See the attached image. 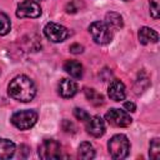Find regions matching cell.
Returning a JSON list of instances; mask_svg holds the SVG:
<instances>
[{"mask_svg":"<svg viewBox=\"0 0 160 160\" xmlns=\"http://www.w3.org/2000/svg\"><path fill=\"white\" fill-rule=\"evenodd\" d=\"M8 92L14 100L28 102L34 99L36 94V86L30 78L25 75H19L10 81Z\"/></svg>","mask_w":160,"mask_h":160,"instance_id":"obj_1","label":"cell"},{"mask_svg":"<svg viewBox=\"0 0 160 160\" xmlns=\"http://www.w3.org/2000/svg\"><path fill=\"white\" fill-rule=\"evenodd\" d=\"M108 149H109V154L112 159H124L129 154L130 142L125 135L118 134V135H114L109 140Z\"/></svg>","mask_w":160,"mask_h":160,"instance_id":"obj_2","label":"cell"},{"mask_svg":"<svg viewBox=\"0 0 160 160\" xmlns=\"http://www.w3.org/2000/svg\"><path fill=\"white\" fill-rule=\"evenodd\" d=\"M89 32L91 34L92 40L99 45H106L112 40L111 28L102 21H94L89 26Z\"/></svg>","mask_w":160,"mask_h":160,"instance_id":"obj_3","label":"cell"},{"mask_svg":"<svg viewBox=\"0 0 160 160\" xmlns=\"http://www.w3.org/2000/svg\"><path fill=\"white\" fill-rule=\"evenodd\" d=\"M38 121V112L34 110H20L12 114L11 122L15 128L20 130H28L35 125Z\"/></svg>","mask_w":160,"mask_h":160,"instance_id":"obj_4","label":"cell"},{"mask_svg":"<svg viewBox=\"0 0 160 160\" xmlns=\"http://www.w3.org/2000/svg\"><path fill=\"white\" fill-rule=\"evenodd\" d=\"M105 119L110 125L116 126V128H126L132 121V119L130 118V115L126 111L120 110V109H115V108L110 109L105 114Z\"/></svg>","mask_w":160,"mask_h":160,"instance_id":"obj_5","label":"cell"},{"mask_svg":"<svg viewBox=\"0 0 160 160\" xmlns=\"http://www.w3.org/2000/svg\"><path fill=\"white\" fill-rule=\"evenodd\" d=\"M44 34L52 42H61L70 35L69 30L65 26L56 22H48L44 28Z\"/></svg>","mask_w":160,"mask_h":160,"instance_id":"obj_6","label":"cell"},{"mask_svg":"<svg viewBox=\"0 0 160 160\" xmlns=\"http://www.w3.org/2000/svg\"><path fill=\"white\" fill-rule=\"evenodd\" d=\"M39 156L44 160L48 159H59L61 156V145L52 139L44 140L39 146Z\"/></svg>","mask_w":160,"mask_h":160,"instance_id":"obj_7","label":"cell"},{"mask_svg":"<svg viewBox=\"0 0 160 160\" xmlns=\"http://www.w3.org/2000/svg\"><path fill=\"white\" fill-rule=\"evenodd\" d=\"M41 15V8L40 5L34 1V0H24L18 5L16 9V16L22 19V18H39Z\"/></svg>","mask_w":160,"mask_h":160,"instance_id":"obj_8","label":"cell"},{"mask_svg":"<svg viewBox=\"0 0 160 160\" xmlns=\"http://www.w3.org/2000/svg\"><path fill=\"white\" fill-rule=\"evenodd\" d=\"M86 131L88 134H90L91 136L94 138H100L104 135L105 132V124H104V120L98 116V115H94V116H90L88 120H86Z\"/></svg>","mask_w":160,"mask_h":160,"instance_id":"obj_9","label":"cell"},{"mask_svg":"<svg viewBox=\"0 0 160 160\" xmlns=\"http://www.w3.org/2000/svg\"><path fill=\"white\" fill-rule=\"evenodd\" d=\"M109 98L114 101H121L125 99V85L119 79H114L108 88Z\"/></svg>","mask_w":160,"mask_h":160,"instance_id":"obj_10","label":"cell"},{"mask_svg":"<svg viewBox=\"0 0 160 160\" xmlns=\"http://www.w3.org/2000/svg\"><path fill=\"white\" fill-rule=\"evenodd\" d=\"M78 92V84L70 79H61L59 82V94L60 96L69 99Z\"/></svg>","mask_w":160,"mask_h":160,"instance_id":"obj_11","label":"cell"},{"mask_svg":"<svg viewBox=\"0 0 160 160\" xmlns=\"http://www.w3.org/2000/svg\"><path fill=\"white\" fill-rule=\"evenodd\" d=\"M139 41L142 44V45H146V44H154V42H158L159 40V35L155 30L150 29V28H146V26H142L140 30H139Z\"/></svg>","mask_w":160,"mask_h":160,"instance_id":"obj_12","label":"cell"},{"mask_svg":"<svg viewBox=\"0 0 160 160\" xmlns=\"http://www.w3.org/2000/svg\"><path fill=\"white\" fill-rule=\"evenodd\" d=\"M64 70L70 75L72 76L74 79H80L82 78V65L76 61V60H68L65 64H64Z\"/></svg>","mask_w":160,"mask_h":160,"instance_id":"obj_13","label":"cell"},{"mask_svg":"<svg viewBox=\"0 0 160 160\" xmlns=\"http://www.w3.org/2000/svg\"><path fill=\"white\" fill-rule=\"evenodd\" d=\"M15 154V144L9 139L0 138V160L10 159Z\"/></svg>","mask_w":160,"mask_h":160,"instance_id":"obj_14","label":"cell"},{"mask_svg":"<svg viewBox=\"0 0 160 160\" xmlns=\"http://www.w3.org/2000/svg\"><path fill=\"white\" fill-rule=\"evenodd\" d=\"M94 156H95V150H94V146L90 142L84 141L79 145V149H78V158L79 159L90 160Z\"/></svg>","mask_w":160,"mask_h":160,"instance_id":"obj_15","label":"cell"},{"mask_svg":"<svg viewBox=\"0 0 160 160\" xmlns=\"http://www.w3.org/2000/svg\"><path fill=\"white\" fill-rule=\"evenodd\" d=\"M105 22L114 29H121L124 26V21H122V16L119 12L115 11H109L105 15Z\"/></svg>","mask_w":160,"mask_h":160,"instance_id":"obj_16","label":"cell"},{"mask_svg":"<svg viewBox=\"0 0 160 160\" xmlns=\"http://www.w3.org/2000/svg\"><path fill=\"white\" fill-rule=\"evenodd\" d=\"M84 92H85V96H86V99L92 104V105H101V104H104V96L100 94V92H98L95 89H91V88H85V90H84Z\"/></svg>","mask_w":160,"mask_h":160,"instance_id":"obj_17","label":"cell"},{"mask_svg":"<svg viewBox=\"0 0 160 160\" xmlns=\"http://www.w3.org/2000/svg\"><path fill=\"white\" fill-rule=\"evenodd\" d=\"M10 28H11V24H10L9 16L2 11H0V36L6 35L10 31Z\"/></svg>","mask_w":160,"mask_h":160,"instance_id":"obj_18","label":"cell"},{"mask_svg":"<svg viewBox=\"0 0 160 160\" xmlns=\"http://www.w3.org/2000/svg\"><path fill=\"white\" fill-rule=\"evenodd\" d=\"M149 155L151 159L158 160L160 158V141L158 138L152 139L150 142V150H149Z\"/></svg>","mask_w":160,"mask_h":160,"instance_id":"obj_19","label":"cell"},{"mask_svg":"<svg viewBox=\"0 0 160 160\" xmlns=\"http://www.w3.org/2000/svg\"><path fill=\"white\" fill-rule=\"evenodd\" d=\"M150 5V15L152 19L158 20L160 16V0H149Z\"/></svg>","mask_w":160,"mask_h":160,"instance_id":"obj_20","label":"cell"},{"mask_svg":"<svg viewBox=\"0 0 160 160\" xmlns=\"http://www.w3.org/2000/svg\"><path fill=\"white\" fill-rule=\"evenodd\" d=\"M81 6H82V2H81L80 0H71L70 2H68L65 10H66V12H69V14H74V12L79 11Z\"/></svg>","mask_w":160,"mask_h":160,"instance_id":"obj_21","label":"cell"},{"mask_svg":"<svg viewBox=\"0 0 160 160\" xmlns=\"http://www.w3.org/2000/svg\"><path fill=\"white\" fill-rule=\"evenodd\" d=\"M74 115H75V118H76L78 120H80V121H86V120L90 118V115H89L84 109H80V108H75V109H74Z\"/></svg>","mask_w":160,"mask_h":160,"instance_id":"obj_22","label":"cell"},{"mask_svg":"<svg viewBox=\"0 0 160 160\" xmlns=\"http://www.w3.org/2000/svg\"><path fill=\"white\" fill-rule=\"evenodd\" d=\"M62 129L66 131V132H75L76 131V126L71 122V121H69V120H64L62 121Z\"/></svg>","mask_w":160,"mask_h":160,"instance_id":"obj_23","label":"cell"},{"mask_svg":"<svg viewBox=\"0 0 160 160\" xmlns=\"http://www.w3.org/2000/svg\"><path fill=\"white\" fill-rule=\"evenodd\" d=\"M82 51H84V46L80 44H72L70 46V52L72 54H81Z\"/></svg>","mask_w":160,"mask_h":160,"instance_id":"obj_24","label":"cell"},{"mask_svg":"<svg viewBox=\"0 0 160 160\" xmlns=\"http://www.w3.org/2000/svg\"><path fill=\"white\" fill-rule=\"evenodd\" d=\"M124 108H125L128 111H131V112H134V111L136 110L135 104H134V102H131V101H126V102L124 104Z\"/></svg>","mask_w":160,"mask_h":160,"instance_id":"obj_25","label":"cell"},{"mask_svg":"<svg viewBox=\"0 0 160 160\" xmlns=\"http://www.w3.org/2000/svg\"><path fill=\"white\" fill-rule=\"evenodd\" d=\"M124 1H131V0H124Z\"/></svg>","mask_w":160,"mask_h":160,"instance_id":"obj_26","label":"cell"}]
</instances>
